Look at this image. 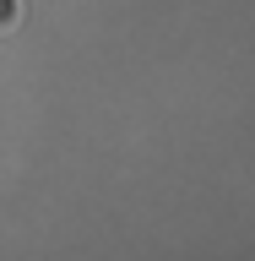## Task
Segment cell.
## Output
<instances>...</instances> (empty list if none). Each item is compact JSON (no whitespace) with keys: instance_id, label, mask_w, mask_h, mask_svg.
I'll list each match as a JSON object with an SVG mask.
<instances>
[{"instance_id":"obj_1","label":"cell","mask_w":255,"mask_h":261,"mask_svg":"<svg viewBox=\"0 0 255 261\" xmlns=\"http://www.w3.org/2000/svg\"><path fill=\"white\" fill-rule=\"evenodd\" d=\"M16 11H22L16 0H0V33H11V28H16Z\"/></svg>"}]
</instances>
